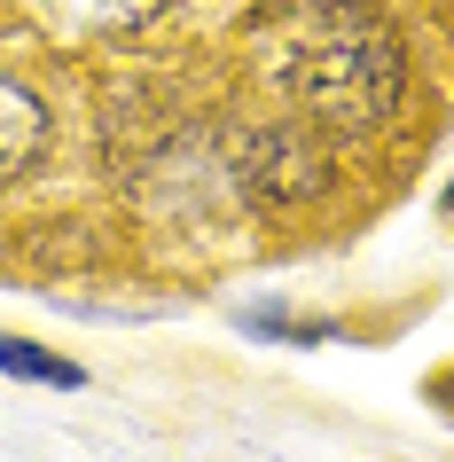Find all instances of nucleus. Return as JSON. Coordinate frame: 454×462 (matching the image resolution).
Returning a JSON list of instances; mask_svg holds the SVG:
<instances>
[{
  "instance_id": "nucleus-1",
  "label": "nucleus",
  "mask_w": 454,
  "mask_h": 462,
  "mask_svg": "<svg viewBox=\"0 0 454 462\" xmlns=\"http://www.w3.org/2000/svg\"><path fill=\"white\" fill-rule=\"evenodd\" d=\"M274 79L306 118L337 125V134H368V125L392 118L407 71H400V40H392L384 16H368L353 0H321L283 40Z\"/></svg>"
},
{
  "instance_id": "nucleus-2",
  "label": "nucleus",
  "mask_w": 454,
  "mask_h": 462,
  "mask_svg": "<svg viewBox=\"0 0 454 462\" xmlns=\"http://www.w3.org/2000/svg\"><path fill=\"white\" fill-rule=\"evenodd\" d=\"M40 142H48V110H40V95H32L24 79H0V189L24 180V165L40 157Z\"/></svg>"
},
{
  "instance_id": "nucleus-3",
  "label": "nucleus",
  "mask_w": 454,
  "mask_h": 462,
  "mask_svg": "<svg viewBox=\"0 0 454 462\" xmlns=\"http://www.w3.org/2000/svg\"><path fill=\"white\" fill-rule=\"evenodd\" d=\"M48 16L63 32H95V40H110V32H134L157 16V0H48Z\"/></svg>"
},
{
  "instance_id": "nucleus-4",
  "label": "nucleus",
  "mask_w": 454,
  "mask_h": 462,
  "mask_svg": "<svg viewBox=\"0 0 454 462\" xmlns=\"http://www.w3.org/2000/svg\"><path fill=\"white\" fill-rule=\"evenodd\" d=\"M0 376H24V384H48V392L87 384L79 361H63V353H48V345H32V337H0Z\"/></svg>"
},
{
  "instance_id": "nucleus-5",
  "label": "nucleus",
  "mask_w": 454,
  "mask_h": 462,
  "mask_svg": "<svg viewBox=\"0 0 454 462\" xmlns=\"http://www.w3.org/2000/svg\"><path fill=\"white\" fill-rule=\"evenodd\" d=\"M423 400H431V408H447V415H454V368H439V376H431V384H423Z\"/></svg>"
},
{
  "instance_id": "nucleus-6",
  "label": "nucleus",
  "mask_w": 454,
  "mask_h": 462,
  "mask_svg": "<svg viewBox=\"0 0 454 462\" xmlns=\"http://www.w3.org/2000/svg\"><path fill=\"white\" fill-rule=\"evenodd\" d=\"M439 212H447V219H454V180H447V196H439Z\"/></svg>"
}]
</instances>
